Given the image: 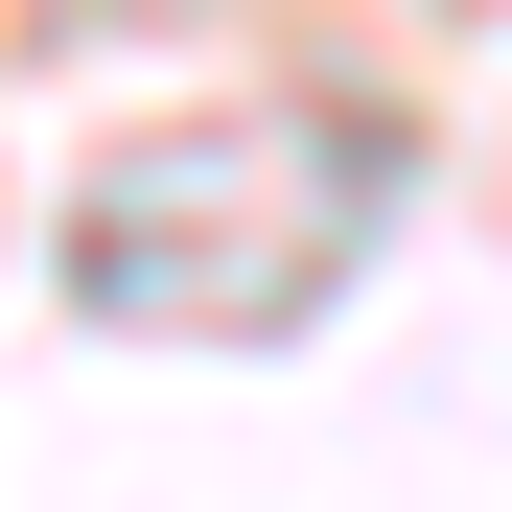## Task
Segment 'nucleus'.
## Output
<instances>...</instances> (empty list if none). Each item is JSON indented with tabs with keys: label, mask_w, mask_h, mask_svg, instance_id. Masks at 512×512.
<instances>
[]
</instances>
